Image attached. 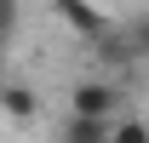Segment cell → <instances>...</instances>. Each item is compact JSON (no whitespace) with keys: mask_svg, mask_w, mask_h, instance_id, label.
I'll use <instances>...</instances> for the list:
<instances>
[{"mask_svg":"<svg viewBox=\"0 0 149 143\" xmlns=\"http://www.w3.org/2000/svg\"><path fill=\"white\" fill-rule=\"evenodd\" d=\"M115 109H120V92L109 80H80L69 92V115H80V120H109Z\"/></svg>","mask_w":149,"mask_h":143,"instance_id":"1","label":"cell"},{"mask_svg":"<svg viewBox=\"0 0 149 143\" xmlns=\"http://www.w3.org/2000/svg\"><path fill=\"white\" fill-rule=\"evenodd\" d=\"M52 6H57V17L69 23L80 40H92V46H97V40L109 35V17H103V6H92V0H52Z\"/></svg>","mask_w":149,"mask_h":143,"instance_id":"2","label":"cell"},{"mask_svg":"<svg viewBox=\"0 0 149 143\" xmlns=\"http://www.w3.org/2000/svg\"><path fill=\"white\" fill-rule=\"evenodd\" d=\"M57 143H115V126L109 120H80V115H69L63 132H57Z\"/></svg>","mask_w":149,"mask_h":143,"instance_id":"3","label":"cell"},{"mask_svg":"<svg viewBox=\"0 0 149 143\" xmlns=\"http://www.w3.org/2000/svg\"><path fill=\"white\" fill-rule=\"evenodd\" d=\"M0 109H6V115H12V120H35V92H29V86H23V80H12V86H6V92H0Z\"/></svg>","mask_w":149,"mask_h":143,"instance_id":"4","label":"cell"},{"mask_svg":"<svg viewBox=\"0 0 149 143\" xmlns=\"http://www.w3.org/2000/svg\"><path fill=\"white\" fill-rule=\"evenodd\" d=\"M126 40H132V57H138V63H149V17H138L126 29Z\"/></svg>","mask_w":149,"mask_h":143,"instance_id":"5","label":"cell"},{"mask_svg":"<svg viewBox=\"0 0 149 143\" xmlns=\"http://www.w3.org/2000/svg\"><path fill=\"white\" fill-rule=\"evenodd\" d=\"M115 143H149V120H115Z\"/></svg>","mask_w":149,"mask_h":143,"instance_id":"6","label":"cell"},{"mask_svg":"<svg viewBox=\"0 0 149 143\" xmlns=\"http://www.w3.org/2000/svg\"><path fill=\"white\" fill-rule=\"evenodd\" d=\"M0 23H6V35L17 29V0H0Z\"/></svg>","mask_w":149,"mask_h":143,"instance_id":"7","label":"cell"}]
</instances>
